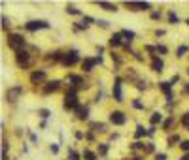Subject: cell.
Wrapping results in <instances>:
<instances>
[{"label":"cell","mask_w":189,"mask_h":160,"mask_svg":"<svg viewBox=\"0 0 189 160\" xmlns=\"http://www.w3.org/2000/svg\"><path fill=\"white\" fill-rule=\"evenodd\" d=\"M187 53V47H185V45H182V47H178V57H183Z\"/></svg>","instance_id":"484cf974"},{"label":"cell","mask_w":189,"mask_h":160,"mask_svg":"<svg viewBox=\"0 0 189 160\" xmlns=\"http://www.w3.org/2000/svg\"><path fill=\"white\" fill-rule=\"evenodd\" d=\"M8 45H10L12 49H15V51H21V47L25 45V38L19 36V34H12L8 38Z\"/></svg>","instance_id":"6da1fadb"},{"label":"cell","mask_w":189,"mask_h":160,"mask_svg":"<svg viewBox=\"0 0 189 160\" xmlns=\"http://www.w3.org/2000/svg\"><path fill=\"white\" fill-rule=\"evenodd\" d=\"M121 41H123V34H113L110 38V45H119Z\"/></svg>","instance_id":"9a60e30c"},{"label":"cell","mask_w":189,"mask_h":160,"mask_svg":"<svg viewBox=\"0 0 189 160\" xmlns=\"http://www.w3.org/2000/svg\"><path fill=\"white\" fill-rule=\"evenodd\" d=\"M38 113H40V117H44V119H47V117H49V109H40Z\"/></svg>","instance_id":"d4e9b609"},{"label":"cell","mask_w":189,"mask_h":160,"mask_svg":"<svg viewBox=\"0 0 189 160\" xmlns=\"http://www.w3.org/2000/svg\"><path fill=\"white\" fill-rule=\"evenodd\" d=\"M151 17H153V19H159V17H161V13H157V11H153V13H151Z\"/></svg>","instance_id":"f35d334b"},{"label":"cell","mask_w":189,"mask_h":160,"mask_svg":"<svg viewBox=\"0 0 189 160\" xmlns=\"http://www.w3.org/2000/svg\"><path fill=\"white\" fill-rule=\"evenodd\" d=\"M66 83H68V85H72V87H76V89H83V87H87L85 81H83L80 76H70V77L66 79Z\"/></svg>","instance_id":"5b68a950"},{"label":"cell","mask_w":189,"mask_h":160,"mask_svg":"<svg viewBox=\"0 0 189 160\" xmlns=\"http://www.w3.org/2000/svg\"><path fill=\"white\" fill-rule=\"evenodd\" d=\"M83 156H85L87 160H94V154H93L91 151H85V153H83Z\"/></svg>","instance_id":"4dcf8cb0"},{"label":"cell","mask_w":189,"mask_h":160,"mask_svg":"<svg viewBox=\"0 0 189 160\" xmlns=\"http://www.w3.org/2000/svg\"><path fill=\"white\" fill-rule=\"evenodd\" d=\"M178 141H180L178 136H170V138H168V145H170V147H172L174 143H178Z\"/></svg>","instance_id":"cb8c5ba5"},{"label":"cell","mask_w":189,"mask_h":160,"mask_svg":"<svg viewBox=\"0 0 189 160\" xmlns=\"http://www.w3.org/2000/svg\"><path fill=\"white\" fill-rule=\"evenodd\" d=\"M66 11H68V13H72V15H80V10H76L74 6H66Z\"/></svg>","instance_id":"44dd1931"},{"label":"cell","mask_w":189,"mask_h":160,"mask_svg":"<svg viewBox=\"0 0 189 160\" xmlns=\"http://www.w3.org/2000/svg\"><path fill=\"white\" fill-rule=\"evenodd\" d=\"M15 57H17V64L19 66H29V53L27 51H15Z\"/></svg>","instance_id":"52a82bcc"},{"label":"cell","mask_w":189,"mask_h":160,"mask_svg":"<svg viewBox=\"0 0 189 160\" xmlns=\"http://www.w3.org/2000/svg\"><path fill=\"white\" fill-rule=\"evenodd\" d=\"M182 123H183V126H185V128H189V113H185V115H183Z\"/></svg>","instance_id":"4316f807"},{"label":"cell","mask_w":189,"mask_h":160,"mask_svg":"<svg viewBox=\"0 0 189 160\" xmlns=\"http://www.w3.org/2000/svg\"><path fill=\"white\" fill-rule=\"evenodd\" d=\"M78 106V96H76V90H68L64 94V107L66 109H74Z\"/></svg>","instance_id":"7a4b0ae2"},{"label":"cell","mask_w":189,"mask_h":160,"mask_svg":"<svg viewBox=\"0 0 189 160\" xmlns=\"http://www.w3.org/2000/svg\"><path fill=\"white\" fill-rule=\"evenodd\" d=\"M182 149H183V151H189V141H183V143H182Z\"/></svg>","instance_id":"d590c367"},{"label":"cell","mask_w":189,"mask_h":160,"mask_svg":"<svg viewBox=\"0 0 189 160\" xmlns=\"http://www.w3.org/2000/svg\"><path fill=\"white\" fill-rule=\"evenodd\" d=\"M127 8H131L132 11H140V10H150L148 2H127Z\"/></svg>","instance_id":"ba28073f"},{"label":"cell","mask_w":189,"mask_h":160,"mask_svg":"<svg viewBox=\"0 0 189 160\" xmlns=\"http://www.w3.org/2000/svg\"><path fill=\"white\" fill-rule=\"evenodd\" d=\"M91 128H93L94 132H102V130H104V124H102V123H93Z\"/></svg>","instance_id":"d6986e66"},{"label":"cell","mask_w":189,"mask_h":160,"mask_svg":"<svg viewBox=\"0 0 189 160\" xmlns=\"http://www.w3.org/2000/svg\"><path fill=\"white\" fill-rule=\"evenodd\" d=\"M78 60H80L78 51H68L66 55H62V64H66V66H72V64H76Z\"/></svg>","instance_id":"277c9868"},{"label":"cell","mask_w":189,"mask_h":160,"mask_svg":"<svg viewBox=\"0 0 189 160\" xmlns=\"http://www.w3.org/2000/svg\"><path fill=\"white\" fill-rule=\"evenodd\" d=\"M113 98L115 102H123V93H121V81H117L113 85Z\"/></svg>","instance_id":"30bf717a"},{"label":"cell","mask_w":189,"mask_h":160,"mask_svg":"<svg viewBox=\"0 0 189 160\" xmlns=\"http://www.w3.org/2000/svg\"><path fill=\"white\" fill-rule=\"evenodd\" d=\"M59 85H61V81H49V83H47V87L44 89V93H45V94H47V93H53V90L59 89Z\"/></svg>","instance_id":"7c38bea8"},{"label":"cell","mask_w":189,"mask_h":160,"mask_svg":"<svg viewBox=\"0 0 189 160\" xmlns=\"http://www.w3.org/2000/svg\"><path fill=\"white\" fill-rule=\"evenodd\" d=\"M180 160H189V154H183V156H182Z\"/></svg>","instance_id":"ab89813d"},{"label":"cell","mask_w":189,"mask_h":160,"mask_svg":"<svg viewBox=\"0 0 189 160\" xmlns=\"http://www.w3.org/2000/svg\"><path fill=\"white\" fill-rule=\"evenodd\" d=\"M94 64H97V58H85V60H83V70H85V72H91Z\"/></svg>","instance_id":"4fadbf2b"},{"label":"cell","mask_w":189,"mask_h":160,"mask_svg":"<svg viewBox=\"0 0 189 160\" xmlns=\"http://www.w3.org/2000/svg\"><path fill=\"white\" fill-rule=\"evenodd\" d=\"M49 151H51L53 154H57V153H59V145H57V143H53V145L49 147Z\"/></svg>","instance_id":"1f68e13d"},{"label":"cell","mask_w":189,"mask_h":160,"mask_svg":"<svg viewBox=\"0 0 189 160\" xmlns=\"http://www.w3.org/2000/svg\"><path fill=\"white\" fill-rule=\"evenodd\" d=\"M168 19H170V23H178V15H176L174 11H170V13H168Z\"/></svg>","instance_id":"83f0119b"},{"label":"cell","mask_w":189,"mask_h":160,"mask_svg":"<svg viewBox=\"0 0 189 160\" xmlns=\"http://www.w3.org/2000/svg\"><path fill=\"white\" fill-rule=\"evenodd\" d=\"M30 141H32V143H36V141H38V138H36L34 134H30Z\"/></svg>","instance_id":"74e56055"},{"label":"cell","mask_w":189,"mask_h":160,"mask_svg":"<svg viewBox=\"0 0 189 160\" xmlns=\"http://www.w3.org/2000/svg\"><path fill=\"white\" fill-rule=\"evenodd\" d=\"M21 93H23V89H21V87H13L12 90H8V94H6L8 102H15V98H17Z\"/></svg>","instance_id":"9c48e42d"},{"label":"cell","mask_w":189,"mask_h":160,"mask_svg":"<svg viewBox=\"0 0 189 160\" xmlns=\"http://www.w3.org/2000/svg\"><path fill=\"white\" fill-rule=\"evenodd\" d=\"M2 23H4V25H2V27H4V28H8V27H10V21H8V19H6V17H2Z\"/></svg>","instance_id":"d6a6232c"},{"label":"cell","mask_w":189,"mask_h":160,"mask_svg":"<svg viewBox=\"0 0 189 160\" xmlns=\"http://www.w3.org/2000/svg\"><path fill=\"white\" fill-rule=\"evenodd\" d=\"M157 51H161V53H167V47H164V45H157Z\"/></svg>","instance_id":"e575fe53"},{"label":"cell","mask_w":189,"mask_h":160,"mask_svg":"<svg viewBox=\"0 0 189 160\" xmlns=\"http://www.w3.org/2000/svg\"><path fill=\"white\" fill-rule=\"evenodd\" d=\"M187 74H189V70H187Z\"/></svg>","instance_id":"b9f144b4"},{"label":"cell","mask_w":189,"mask_h":160,"mask_svg":"<svg viewBox=\"0 0 189 160\" xmlns=\"http://www.w3.org/2000/svg\"><path fill=\"white\" fill-rule=\"evenodd\" d=\"M99 153H100V154H106V153H108V145H106V143H100V145H99Z\"/></svg>","instance_id":"7402d4cb"},{"label":"cell","mask_w":189,"mask_h":160,"mask_svg":"<svg viewBox=\"0 0 189 160\" xmlns=\"http://www.w3.org/2000/svg\"><path fill=\"white\" fill-rule=\"evenodd\" d=\"M132 106H134V107H136V109H144V106H142V104H140V102H132Z\"/></svg>","instance_id":"836d02e7"},{"label":"cell","mask_w":189,"mask_h":160,"mask_svg":"<svg viewBox=\"0 0 189 160\" xmlns=\"http://www.w3.org/2000/svg\"><path fill=\"white\" fill-rule=\"evenodd\" d=\"M99 6H100V8H104L106 11H117L115 4H110V2H99Z\"/></svg>","instance_id":"2e32d148"},{"label":"cell","mask_w":189,"mask_h":160,"mask_svg":"<svg viewBox=\"0 0 189 160\" xmlns=\"http://www.w3.org/2000/svg\"><path fill=\"white\" fill-rule=\"evenodd\" d=\"M76 113H78V119H80V121H85V119H87L89 109H87V107H78V109H76Z\"/></svg>","instance_id":"5bb4252c"},{"label":"cell","mask_w":189,"mask_h":160,"mask_svg":"<svg viewBox=\"0 0 189 160\" xmlns=\"http://www.w3.org/2000/svg\"><path fill=\"white\" fill-rule=\"evenodd\" d=\"M146 134H148V132H146L144 128H142V126H138V128H136V134H134V136H136V138H142V136H146Z\"/></svg>","instance_id":"ffe728a7"},{"label":"cell","mask_w":189,"mask_h":160,"mask_svg":"<svg viewBox=\"0 0 189 160\" xmlns=\"http://www.w3.org/2000/svg\"><path fill=\"white\" fill-rule=\"evenodd\" d=\"M70 160H80V154L76 151H72V149H70Z\"/></svg>","instance_id":"f546056e"},{"label":"cell","mask_w":189,"mask_h":160,"mask_svg":"<svg viewBox=\"0 0 189 160\" xmlns=\"http://www.w3.org/2000/svg\"><path fill=\"white\" fill-rule=\"evenodd\" d=\"M187 25H189V19H187Z\"/></svg>","instance_id":"60d3db41"},{"label":"cell","mask_w":189,"mask_h":160,"mask_svg":"<svg viewBox=\"0 0 189 160\" xmlns=\"http://www.w3.org/2000/svg\"><path fill=\"white\" fill-rule=\"evenodd\" d=\"M163 121V115H161V113H153V115H151V124H157V123H161Z\"/></svg>","instance_id":"ac0fdd59"},{"label":"cell","mask_w":189,"mask_h":160,"mask_svg":"<svg viewBox=\"0 0 189 160\" xmlns=\"http://www.w3.org/2000/svg\"><path fill=\"white\" fill-rule=\"evenodd\" d=\"M44 79H45V72H32L30 74V81L32 83H40Z\"/></svg>","instance_id":"8fae6325"},{"label":"cell","mask_w":189,"mask_h":160,"mask_svg":"<svg viewBox=\"0 0 189 160\" xmlns=\"http://www.w3.org/2000/svg\"><path fill=\"white\" fill-rule=\"evenodd\" d=\"M121 34H123L125 38H129V40H132V38H134V32H131V30H123Z\"/></svg>","instance_id":"f1b7e54d"},{"label":"cell","mask_w":189,"mask_h":160,"mask_svg":"<svg viewBox=\"0 0 189 160\" xmlns=\"http://www.w3.org/2000/svg\"><path fill=\"white\" fill-rule=\"evenodd\" d=\"M172 124H174V117H170L168 121H164V124H163V126H164V130H168V128H170Z\"/></svg>","instance_id":"603a6c76"},{"label":"cell","mask_w":189,"mask_h":160,"mask_svg":"<svg viewBox=\"0 0 189 160\" xmlns=\"http://www.w3.org/2000/svg\"><path fill=\"white\" fill-rule=\"evenodd\" d=\"M49 27V23L47 21H29L27 23V30L34 32V30H40V28H47Z\"/></svg>","instance_id":"3957f363"},{"label":"cell","mask_w":189,"mask_h":160,"mask_svg":"<svg viewBox=\"0 0 189 160\" xmlns=\"http://www.w3.org/2000/svg\"><path fill=\"white\" fill-rule=\"evenodd\" d=\"M167 158V154H163V153H157V160H164Z\"/></svg>","instance_id":"8d00e7d4"},{"label":"cell","mask_w":189,"mask_h":160,"mask_svg":"<svg viewBox=\"0 0 189 160\" xmlns=\"http://www.w3.org/2000/svg\"><path fill=\"white\" fill-rule=\"evenodd\" d=\"M110 121H112L113 124H125L127 117L123 115L121 111H113V113H110Z\"/></svg>","instance_id":"8992f818"},{"label":"cell","mask_w":189,"mask_h":160,"mask_svg":"<svg viewBox=\"0 0 189 160\" xmlns=\"http://www.w3.org/2000/svg\"><path fill=\"white\" fill-rule=\"evenodd\" d=\"M153 70L155 72H163V60H159V58L153 60Z\"/></svg>","instance_id":"e0dca14e"}]
</instances>
